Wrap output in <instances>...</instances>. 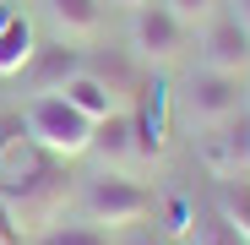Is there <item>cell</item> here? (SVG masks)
Masks as SVG:
<instances>
[{"label": "cell", "instance_id": "obj_1", "mask_svg": "<svg viewBox=\"0 0 250 245\" xmlns=\"http://www.w3.org/2000/svg\"><path fill=\"white\" fill-rule=\"evenodd\" d=\"M65 196H71L65 163L27 142L22 114H0V201L11 207L22 234L55 223V213L65 207Z\"/></svg>", "mask_w": 250, "mask_h": 245}, {"label": "cell", "instance_id": "obj_2", "mask_svg": "<svg viewBox=\"0 0 250 245\" xmlns=\"http://www.w3.org/2000/svg\"><path fill=\"white\" fill-rule=\"evenodd\" d=\"M17 114H22L27 142L38 153L60 158V163H71V158H82V153L93 147V126H98V120H87L82 109H71L60 93H27Z\"/></svg>", "mask_w": 250, "mask_h": 245}, {"label": "cell", "instance_id": "obj_3", "mask_svg": "<svg viewBox=\"0 0 250 245\" xmlns=\"http://www.w3.org/2000/svg\"><path fill=\"white\" fill-rule=\"evenodd\" d=\"M71 196H76V213L87 218V223H98V229H109V234L136 229L142 218H152V191L136 185L131 175H120V169H98V175H87Z\"/></svg>", "mask_w": 250, "mask_h": 245}, {"label": "cell", "instance_id": "obj_4", "mask_svg": "<svg viewBox=\"0 0 250 245\" xmlns=\"http://www.w3.org/2000/svg\"><path fill=\"white\" fill-rule=\"evenodd\" d=\"M180 114L190 126H223V120L245 114V76H229V71H212V66H196L185 82H180Z\"/></svg>", "mask_w": 250, "mask_h": 245}, {"label": "cell", "instance_id": "obj_5", "mask_svg": "<svg viewBox=\"0 0 250 245\" xmlns=\"http://www.w3.org/2000/svg\"><path fill=\"white\" fill-rule=\"evenodd\" d=\"M131 60L147 71H158V66H174L180 55H185V44H190V27L163 6V0H147V6H136L131 11Z\"/></svg>", "mask_w": 250, "mask_h": 245}, {"label": "cell", "instance_id": "obj_6", "mask_svg": "<svg viewBox=\"0 0 250 245\" xmlns=\"http://www.w3.org/2000/svg\"><path fill=\"white\" fill-rule=\"evenodd\" d=\"M196 158L212 180H239V169H250V114H234L223 126H201Z\"/></svg>", "mask_w": 250, "mask_h": 245}, {"label": "cell", "instance_id": "obj_7", "mask_svg": "<svg viewBox=\"0 0 250 245\" xmlns=\"http://www.w3.org/2000/svg\"><path fill=\"white\" fill-rule=\"evenodd\" d=\"M201 66L229 71V76H250V27L234 11H218L201 27Z\"/></svg>", "mask_w": 250, "mask_h": 245}, {"label": "cell", "instance_id": "obj_8", "mask_svg": "<svg viewBox=\"0 0 250 245\" xmlns=\"http://www.w3.org/2000/svg\"><path fill=\"white\" fill-rule=\"evenodd\" d=\"M44 22L60 44H93L104 33V0H44Z\"/></svg>", "mask_w": 250, "mask_h": 245}, {"label": "cell", "instance_id": "obj_9", "mask_svg": "<svg viewBox=\"0 0 250 245\" xmlns=\"http://www.w3.org/2000/svg\"><path fill=\"white\" fill-rule=\"evenodd\" d=\"M87 153L104 158V169H125V163H136V120H131V104L114 109V114H104L98 126H93V147H87Z\"/></svg>", "mask_w": 250, "mask_h": 245}, {"label": "cell", "instance_id": "obj_10", "mask_svg": "<svg viewBox=\"0 0 250 245\" xmlns=\"http://www.w3.org/2000/svg\"><path fill=\"white\" fill-rule=\"evenodd\" d=\"M33 55H38L33 17L17 11V6H0V76H22Z\"/></svg>", "mask_w": 250, "mask_h": 245}, {"label": "cell", "instance_id": "obj_11", "mask_svg": "<svg viewBox=\"0 0 250 245\" xmlns=\"http://www.w3.org/2000/svg\"><path fill=\"white\" fill-rule=\"evenodd\" d=\"M82 55H87V49H76V44L38 49L17 82H27V93H55V88H65V76H76V71H82Z\"/></svg>", "mask_w": 250, "mask_h": 245}, {"label": "cell", "instance_id": "obj_12", "mask_svg": "<svg viewBox=\"0 0 250 245\" xmlns=\"http://www.w3.org/2000/svg\"><path fill=\"white\" fill-rule=\"evenodd\" d=\"M55 93H60V98H65L71 109H82V114H87V120H104V114H114V109H125V104H120V98H114V93L104 88V82H98V76H93L87 66H82L76 76H65V88H55Z\"/></svg>", "mask_w": 250, "mask_h": 245}, {"label": "cell", "instance_id": "obj_13", "mask_svg": "<svg viewBox=\"0 0 250 245\" xmlns=\"http://www.w3.org/2000/svg\"><path fill=\"white\" fill-rule=\"evenodd\" d=\"M27 245H114V240H109V229H98V223H87V218H76V223L55 218V223H44V229H33Z\"/></svg>", "mask_w": 250, "mask_h": 245}, {"label": "cell", "instance_id": "obj_14", "mask_svg": "<svg viewBox=\"0 0 250 245\" xmlns=\"http://www.w3.org/2000/svg\"><path fill=\"white\" fill-rule=\"evenodd\" d=\"M218 207H223L218 218H223V223H229V229H234V234L250 245V185L223 180V185H218Z\"/></svg>", "mask_w": 250, "mask_h": 245}, {"label": "cell", "instance_id": "obj_15", "mask_svg": "<svg viewBox=\"0 0 250 245\" xmlns=\"http://www.w3.org/2000/svg\"><path fill=\"white\" fill-rule=\"evenodd\" d=\"M152 218H163V240L196 229V207H190L185 196H152Z\"/></svg>", "mask_w": 250, "mask_h": 245}, {"label": "cell", "instance_id": "obj_16", "mask_svg": "<svg viewBox=\"0 0 250 245\" xmlns=\"http://www.w3.org/2000/svg\"><path fill=\"white\" fill-rule=\"evenodd\" d=\"M163 6H169V11H174V17H180L190 33H196V27H207V22H212V17L223 11L218 0H163Z\"/></svg>", "mask_w": 250, "mask_h": 245}, {"label": "cell", "instance_id": "obj_17", "mask_svg": "<svg viewBox=\"0 0 250 245\" xmlns=\"http://www.w3.org/2000/svg\"><path fill=\"white\" fill-rule=\"evenodd\" d=\"M0 245H27V234H22V223L11 218L6 201H0Z\"/></svg>", "mask_w": 250, "mask_h": 245}, {"label": "cell", "instance_id": "obj_18", "mask_svg": "<svg viewBox=\"0 0 250 245\" xmlns=\"http://www.w3.org/2000/svg\"><path fill=\"white\" fill-rule=\"evenodd\" d=\"M120 245H169V240H163V234H147V229H131Z\"/></svg>", "mask_w": 250, "mask_h": 245}, {"label": "cell", "instance_id": "obj_19", "mask_svg": "<svg viewBox=\"0 0 250 245\" xmlns=\"http://www.w3.org/2000/svg\"><path fill=\"white\" fill-rule=\"evenodd\" d=\"M234 17H239V22L250 27V0H234Z\"/></svg>", "mask_w": 250, "mask_h": 245}, {"label": "cell", "instance_id": "obj_20", "mask_svg": "<svg viewBox=\"0 0 250 245\" xmlns=\"http://www.w3.org/2000/svg\"><path fill=\"white\" fill-rule=\"evenodd\" d=\"M114 6H125V11H136V6H147V0H114Z\"/></svg>", "mask_w": 250, "mask_h": 245}, {"label": "cell", "instance_id": "obj_21", "mask_svg": "<svg viewBox=\"0 0 250 245\" xmlns=\"http://www.w3.org/2000/svg\"><path fill=\"white\" fill-rule=\"evenodd\" d=\"M245 114H250V76H245Z\"/></svg>", "mask_w": 250, "mask_h": 245}, {"label": "cell", "instance_id": "obj_22", "mask_svg": "<svg viewBox=\"0 0 250 245\" xmlns=\"http://www.w3.org/2000/svg\"><path fill=\"white\" fill-rule=\"evenodd\" d=\"M245 175H250V169H245Z\"/></svg>", "mask_w": 250, "mask_h": 245}]
</instances>
